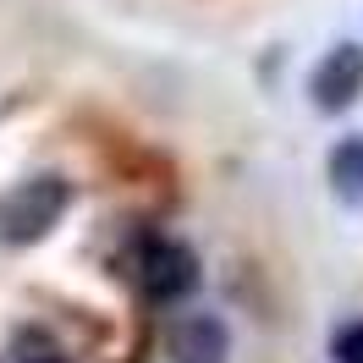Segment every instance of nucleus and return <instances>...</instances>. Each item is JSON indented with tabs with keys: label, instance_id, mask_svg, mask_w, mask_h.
I'll list each match as a JSON object with an SVG mask.
<instances>
[{
	"label": "nucleus",
	"instance_id": "f257e3e1",
	"mask_svg": "<svg viewBox=\"0 0 363 363\" xmlns=\"http://www.w3.org/2000/svg\"><path fill=\"white\" fill-rule=\"evenodd\" d=\"M72 204V187L61 177H28L0 199V237L6 242H39Z\"/></svg>",
	"mask_w": 363,
	"mask_h": 363
},
{
	"label": "nucleus",
	"instance_id": "f03ea898",
	"mask_svg": "<svg viewBox=\"0 0 363 363\" xmlns=\"http://www.w3.org/2000/svg\"><path fill=\"white\" fill-rule=\"evenodd\" d=\"M133 275H138V286H143V297L177 303V297H187L199 286V259H193V248H182L171 237H149L133 259Z\"/></svg>",
	"mask_w": 363,
	"mask_h": 363
},
{
	"label": "nucleus",
	"instance_id": "7ed1b4c3",
	"mask_svg": "<svg viewBox=\"0 0 363 363\" xmlns=\"http://www.w3.org/2000/svg\"><path fill=\"white\" fill-rule=\"evenodd\" d=\"M165 352L177 363H226L231 330L215 314H177L165 325Z\"/></svg>",
	"mask_w": 363,
	"mask_h": 363
},
{
	"label": "nucleus",
	"instance_id": "20e7f679",
	"mask_svg": "<svg viewBox=\"0 0 363 363\" xmlns=\"http://www.w3.org/2000/svg\"><path fill=\"white\" fill-rule=\"evenodd\" d=\"M308 94H314L319 111H347L363 94V50L358 45H336L308 77Z\"/></svg>",
	"mask_w": 363,
	"mask_h": 363
},
{
	"label": "nucleus",
	"instance_id": "39448f33",
	"mask_svg": "<svg viewBox=\"0 0 363 363\" xmlns=\"http://www.w3.org/2000/svg\"><path fill=\"white\" fill-rule=\"evenodd\" d=\"M330 182L347 204H363V133L358 138H341L330 149Z\"/></svg>",
	"mask_w": 363,
	"mask_h": 363
},
{
	"label": "nucleus",
	"instance_id": "423d86ee",
	"mask_svg": "<svg viewBox=\"0 0 363 363\" xmlns=\"http://www.w3.org/2000/svg\"><path fill=\"white\" fill-rule=\"evenodd\" d=\"M330 363H363V319L341 325L336 341H330Z\"/></svg>",
	"mask_w": 363,
	"mask_h": 363
},
{
	"label": "nucleus",
	"instance_id": "0eeeda50",
	"mask_svg": "<svg viewBox=\"0 0 363 363\" xmlns=\"http://www.w3.org/2000/svg\"><path fill=\"white\" fill-rule=\"evenodd\" d=\"M17 363H67L61 352H50V347H39V352H28V358H17Z\"/></svg>",
	"mask_w": 363,
	"mask_h": 363
}]
</instances>
